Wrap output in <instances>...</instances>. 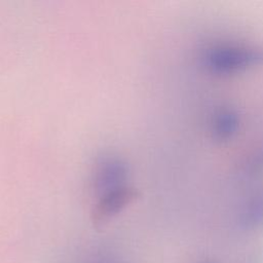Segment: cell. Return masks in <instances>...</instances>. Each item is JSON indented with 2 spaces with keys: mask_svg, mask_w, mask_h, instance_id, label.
Listing matches in <instances>:
<instances>
[{
  "mask_svg": "<svg viewBox=\"0 0 263 263\" xmlns=\"http://www.w3.org/2000/svg\"><path fill=\"white\" fill-rule=\"evenodd\" d=\"M127 168L124 162L117 158H105L97 166L93 178V188L100 196L112 190L123 187Z\"/></svg>",
  "mask_w": 263,
  "mask_h": 263,
  "instance_id": "7a4b0ae2",
  "label": "cell"
},
{
  "mask_svg": "<svg viewBox=\"0 0 263 263\" xmlns=\"http://www.w3.org/2000/svg\"><path fill=\"white\" fill-rule=\"evenodd\" d=\"M95 263H115V262H112V261H109V260H101V261H98V262H95Z\"/></svg>",
  "mask_w": 263,
  "mask_h": 263,
  "instance_id": "3957f363",
  "label": "cell"
},
{
  "mask_svg": "<svg viewBox=\"0 0 263 263\" xmlns=\"http://www.w3.org/2000/svg\"><path fill=\"white\" fill-rule=\"evenodd\" d=\"M137 196L138 191L126 186L103 194L92 210L91 220L93 224L96 226L104 225L132 203Z\"/></svg>",
  "mask_w": 263,
  "mask_h": 263,
  "instance_id": "6da1fadb",
  "label": "cell"
},
{
  "mask_svg": "<svg viewBox=\"0 0 263 263\" xmlns=\"http://www.w3.org/2000/svg\"><path fill=\"white\" fill-rule=\"evenodd\" d=\"M204 263H215V262H204Z\"/></svg>",
  "mask_w": 263,
  "mask_h": 263,
  "instance_id": "277c9868",
  "label": "cell"
}]
</instances>
